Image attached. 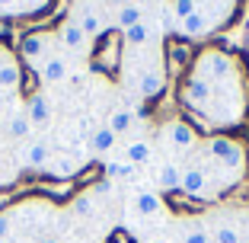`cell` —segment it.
<instances>
[{"instance_id": "cell-1", "label": "cell", "mask_w": 249, "mask_h": 243, "mask_svg": "<svg viewBox=\"0 0 249 243\" xmlns=\"http://www.w3.org/2000/svg\"><path fill=\"white\" fill-rule=\"evenodd\" d=\"M205 157H208V163H205V169L208 173H217V179L220 183L217 186H233V179L243 173V160H246V150H243V144L240 141H233V138H211L205 144Z\"/></svg>"}, {"instance_id": "cell-2", "label": "cell", "mask_w": 249, "mask_h": 243, "mask_svg": "<svg viewBox=\"0 0 249 243\" xmlns=\"http://www.w3.org/2000/svg\"><path fill=\"white\" fill-rule=\"evenodd\" d=\"M205 115L211 118L214 125H233L243 118V93L236 80H224L214 83V99L205 109Z\"/></svg>"}, {"instance_id": "cell-3", "label": "cell", "mask_w": 249, "mask_h": 243, "mask_svg": "<svg viewBox=\"0 0 249 243\" xmlns=\"http://www.w3.org/2000/svg\"><path fill=\"white\" fill-rule=\"evenodd\" d=\"M233 71H236L233 58L224 52H205L195 64V77H205L211 83H224L227 77H233Z\"/></svg>"}, {"instance_id": "cell-4", "label": "cell", "mask_w": 249, "mask_h": 243, "mask_svg": "<svg viewBox=\"0 0 249 243\" xmlns=\"http://www.w3.org/2000/svg\"><path fill=\"white\" fill-rule=\"evenodd\" d=\"M71 19L80 26L83 32H87L89 38H96V36H103L106 32V19H103V13L89 3V0H77L73 3V13H71Z\"/></svg>"}, {"instance_id": "cell-5", "label": "cell", "mask_w": 249, "mask_h": 243, "mask_svg": "<svg viewBox=\"0 0 249 243\" xmlns=\"http://www.w3.org/2000/svg\"><path fill=\"white\" fill-rule=\"evenodd\" d=\"M182 99H185V106H189V109L205 112L208 106H211V99H214V83L205 80V77H195V74H192V80L185 83V90H182Z\"/></svg>"}, {"instance_id": "cell-6", "label": "cell", "mask_w": 249, "mask_h": 243, "mask_svg": "<svg viewBox=\"0 0 249 243\" xmlns=\"http://www.w3.org/2000/svg\"><path fill=\"white\" fill-rule=\"evenodd\" d=\"M179 189L189 195V199H208L211 195V176H208L205 167H198V163H192V167L182 169V186Z\"/></svg>"}, {"instance_id": "cell-7", "label": "cell", "mask_w": 249, "mask_h": 243, "mask_svg": "<svg viewBox=\"0 0 249 243\" xmlns=\"http://www.w3.org/2000/svg\"><path fill=\"white\" fill-rule=\"evenodd\" d=\"M26 118L32 122V128H48L54 118V109H52V99L45 93H32L26 99Z\"/></svg>"}, {"instance_id": "cell-8", "label": "cell", "mask_w": 249, "mask_h": 243, "mask_svg": "<svg viewBox=\"0 0 249 243\" xmlns=\"http://www.w3.org/2000/svg\"><path fill=\"white\" fill-rule=\"evenodd\" d=\"M163 138H166V144L173 150H189L195 148V128L189 125V122H166L163 125Z\"/></svg>"}, {"instance_id": "cell-9", "label": "cell", "mask_w": 249, "mask_h": 243, "mask_svg": "<svg viewBox=\"0 0 249 243\" xmlns=\"http://www.w3.org/2000/svg\"><path fill=\"white\" fill-rule=\"evenodd\" d=\"M36 74L42 83H61L67 80V61L61 58V55H45L42 61H36Z\"/></svg>"}, {"instance_id": "cell-10", "label": "cell", "mask_w": 249, "mask_h": 243, "mask_svg": "<svg viewBox=\"0 0 249 243\" xmlns=\"http://www.w3.org/2000/svg\"><path fill=\"white\" fill-rule=\"evenodd\" d=\"M58 38H61V45H64L67 52H87V48H89V36L73 19H67L64 26L58 29Z\"/></svg>"}, {"instance_id": "cell-11", "label": "cell", "mask_w": 249, "mask_h": 243, "mask_svg": "<svg viewBox=\"0 0 249 243\" xmlns=\"http://www.w3.org/2000/svg\"><path fill=\"white\" fill-rule=\"evenodd\" d=\"M48 163H52V144H48V141H32L29 148L22 150V167L48 169Z\"/></svg>"}, {"instance_id": "cell-12", "label": "cell", "mask_w": 249, "mask_h": 243, "mask_svg": "<svg viewBox=\"0 0 249 243\" xmlns=\"http://www.w3.org/2000/svg\"><path fill=\"white\" fill-rule=\"evenodd\" d=\"M211 26H214L211 13L198 7V13H192L189 19L179 22V32H182V36H189V38H198V36H208V32H211Z\"/></svg>"}, {"instance_id": "cell-13", "label": "cell", "mask_w": 249, "mask_h": 243, "mask_svg": "<svg viewBox=\"0 0 249 243\" xmlns=\"http://www.w3.org/2000/svg\"><path fill=\"white\" fill-rule=\"evenodd\" d=\"M163 71L160 67H154V71H150V67H144V71H141L138 74V93L144 96V99H154V96H160V90H163Z\"/></svg>"}, {"instance_id": "cell-14", "label": "cell", "mask_w": 249, "mask_h": 243, "mask_svg": "<svg viewBox=\"0 0 249 243\" xmlns=\"http://www.w3.org/2000/svg\"><path fill=\"white\" fill-rule=\"evenodd\" d=\"M157 186L160 189H179L182 186V167L176 160H163L157 167Z\"/></svg>"}, {"instance_id": "cell-15", "label": "cell", "mask_w": 249, "mask_h": 243, "mask_svg": "<svg viewBox=\"0 0 249 243\" xmlns=\"http://www.w3.org/2000/svg\"><path fill=\"white\" fill-rule=\"evenodd\" d=\"M134 211L141 214V218H154V214L163 211V199H160V192H138L134 195Z\"/></svg>"}, {"instance_id": "cell-16", "label": "cell", "mask_w": 249, "mask_h": 243, "mask_svg": "<svg viewBox=\"0 0 249 243\" xmlns=\"http://www.w3.org/2000/svg\"><path fill=\"white\" fill-rule=\"evenodd\" d=\"M22 58L29 61V64H36V61H42V55H48V36H26L22 38Z\"/></svg>"}, {"instance_id": "cell-17", "label": "cell", "mask_w": 249, "mask_h": 243, "mask_svg": "<svg viewBox=\"0 0 249 243\" xmlns=\"http://www.w3.org/2000/svg\"><path fill=\"white\" fill-rule=\"evenodd\" d=\"M150 157H154V144L150 141H131L128 148H124V160L134 163V167H144V163H150Z\"/></svg>"}, {"instance_id": "cell-18", "label": "cell", "mask_w": 249, "mask_h": 243, "mask_svg": "<svg viewBox=\"0 0 249 243\" xmlns=\"http://www.w3.org/2000/svg\"><path fill=\"white\" fill-rule=\"evenodd\" d=\"M134 118H138V112H134L131 106H122V109L112 112V118H109V131H112V134L131 131V128H134Z\"/></svg>"}, {"instance_id": "cell-19", "label": "cell", "mask_w": 249, "mask_h": 243, "mask_svg": "<svg viewBox=\"0 0 249 243\" xmlns=\"http://www.w3.org/2000/svg\"><path fill=\"white\" fill-rule=\"evenodd\" d=\"M138 22H144V10L134 7V3H124V7L115 10V26L118 29H131V26H138Z\"/></svg>"}, {"instance_id": "cell-20", "label": "cell", "mask_w": 249, "mask_h": 243, "mask_svg": "<svg viewBox=\"0 0 249 243\" xmlns=\"http://www.w3.org/2000/svg\"><path fill=\"white\" fill-rule=\"evenodd\" d=\"M182 243H214L211 230L201 221H182Z\"/></svg>"}, {"instance_id": "cell-21", "label": "cell", "mask_w": 249, "mask_h": 243, "mask_svg": "<svg viewBox=\"0 0 249 243\" xmlns=\"http://www.w3.org/2000/svg\"><path fill=\"white\" fill-rule=\"evenodd\" d=\"M154 29H157L154 22L144 19V22H138V26H131V29H124L122 36H124V42H128V45H147L150 38H154Z\"/></svg>"}, {"instance_id": "cell-22", "label": "cell", "mask_w": 249, "mask_h": 243, "mask_svg": "<svg viewBox=\"0 0 249 243\" xmlns=\"http://www.w3.org/2000/svg\"><path fill=\"white\" fill-rule=\"evenodd\" d=\"M131 176H138V167L134 163H128V160H109L106 163V179H131Z\"/></svg>"}, {"instance_id": "cell-23", "label": "cell", "mask_w": 249, "mask_h": 243, "mask_svg": "<svg viewBox=\"0 0 249 243\" xmlns=\"http://www.w3.org/2000/svg\"><path fill=\"white\" fill-rule=\"evenodd\" d=\"M115 138L118 134H112L109 128H96V131L89 134V148H93L96 154H109V150L115 148Z\"/></svg>"}, {"instance_id": "cell-24", "label": "cell", "mask_w": 249, "mask_h": 243, "mask_svg": "<svg viewBox=\"0 0 249 243\" xmlns=\"http://www.w3.org/2000/svg\"><path fill=\"white\" fill-rule=\"evenodd\" d=\"M211 240H214V243H243V234L233 227V224L220 221V224H214V230H211Z\"/></svg>"}, {"instance_id": "cell-25", "label": "cell", "mask_w": 249, "mask_h": 243, "mask_svg": "<svg viewBox=\"0 0 249 243\" xmlns=\"http://www.w3.org/2000/svg\"><path fill=\"white\" fill-rule=\"evenodd\" d=\"M29 131H32V122L26 118V112H13L7 122V134L10 138H26Z\"/></svg>"}, {"instance_id": "cell-26", "label": "cell", "mask_w": 249, "mask_h": 243, "mask_svg": "<svg viewBox=\"0 0 249 243\" xmlns=\"http://www.w3.org/2000/svg\"><path fill=\"white\" fill-rule=\"evenodd\" d=\"M16 87H19V67H16V61L0 64V90H16Z\"/></svg>"}, {"instance_id": "cell-27", "label": "cell", "mask_w": 249, "mask_h": 243, "mask_svg": "<svg viewBox=\"0 0 249 243\" xmlns=\"http://www.w3.org/2000/svg\"><path fill=\"white\" fill-rule=\"evenodd\" d=\"M71 214L73 218H93V192H83L71 202Z\"/></svg>"}, {"instance_id": "cell-28", "label": "cell", "mask_w": 249, "mask_h": 243, "mask_svg": "<svg viewBox=\"0 0 249 243\" xmlns=\"http://www.w3.org/2000/svg\"><path fill=\"white\" fill-rule=\"evenodd\" d=\"M169 13L176 16V22H182V19H189L192 13H198V0H173V3H169Z\"/></svg>"}, {"instance_id": "cell-29", "label": "cell", "mask_w": 249, "mask_h": 243, "mask_svg": "<svg viewBox=\"0 0 249 243\" xmlns=\"http://www.w3.org/2000/svg\"><path fill=\"white\" fill-rule=\"evenodd\" d=\"M45 3H48V0H19V3H16V16L38 13V10H45Z\"/></svg>"}, {"instance_id": "cell-30", "label": "cell", "mask_w": 249, "mask_h": 243, "mask_svg": "<svg viewBox=\"0 0 249 243\" xmlns=\"http://www.w3.org/2000/svg\"><path fill=\"white\" fill-rule=\"evenodd\" d=\"M13 234V218L10 214H0V240H7Z\"/></svg>"}, {"instance_id": "cell-31", "label": "cell", "mask_w": 249, "mask_h": 243, "mask_svg": "<svg viewBox=\"0 0 249 243\" xmlns=\"http://www.w3.org/2000/svg\"><path fill=\"white\" fill-rule=\"evenodd\" d=\"M16 3L19 0H0V16H16Z\"/></svg>"}, {"instance_id": "cell-32", "label": "cell", "mask_w": 249, "mask_h": 243, "mask_svg": "<svg viewBox=\"0 0 249 243\" xmlns=\"http://www.w3.org/2000/svg\"><path fill=\"white\" fill-rule=\"evenodd\" d=\"M109 192H112V179H103V183L93 186V199L96 195H109Z\"/></svg>"}, {"instance_id": "cell-33", "label": "cell", "mask_w": 249, "mask_h": 243, "mask_svg": "<svg viewBox=\"0 0 249 243\" xmlns=\"http://www.w3.org/2000/svg\"><path fill=\"white\" fill-rule=\"evenodd\" d=\"M128 3H134V7H141V10H144V3H154V0H128Z\"/></svg>"}, {"instance_id": "cell-34", "label": "cell", "mask_w": 249, "mask_h": 243, "mask_svg": "<svg viewBox=\"0 0 249 243\" xmlns=\"http://www.w3.org/2000/svg\"><path fill=\"white\" fill-rule=\"evenodd\" d=\"M38 243H61V240H54V237H42Z\"/></svg>"}, {"instance_id": "cell-35", "label": "cell", "mask_w": 249, "mask_h": 243, "mask_svg": "<svg viewBox=\"0 0 249 243\" xmlns=\"http://www.w3.org/2000/svg\"><path fill=\"white\" fill-rule=\"evenodd\" d=\"M144 243H166V240H160V237H150V240H144Z\"/></svg>"}]
</instances>
